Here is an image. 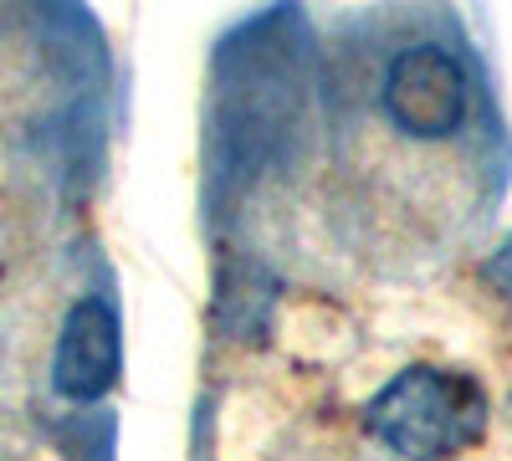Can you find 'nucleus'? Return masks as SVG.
Wrapping results in <instances>:
<instances>
[{"label": "nucleus", "instance_id": "obj_3", "mask_svg": "<svg viewBox=\"0 0 512 461\" xmlns=\"http://www.w3.org/2000/svg\"><path fill=\"white\" fill-rule=\"evenodd\" d=\"M123 369V344H118V313L103 298H82L67 308L57 359H52V385L62 400L93 405L118 385Z\"/></svg>", "mask_w": 512, "mask_h": 461}, {"label": "nucleus", "instance_id": "obj_4", "mask_svg": "<svg viewBox=\"0 0 512 461\" xmlns=\"http://www.w3.org/2000/svg\"><path fill=\"white\" fill-rule=\"evenodd\" d=\"M487 272H492L502 287H512V231H507V241H502V251H497V262H492Z\"/></svg>", "mask_w": 512, "mask_h": 461}, {"label": "nucleus", "instance_id": "obj_1", "mask_svg": "<svg viewBox=\"0 0 512 461\" xmlns=\"http://www.w3.org/2000/svg\"><path fill=\"white\" fill-rule=\"evenodd\" d=\"M364 431L405 461H451L487 431V395L472 374L410 364L364 405Z\"/></svg>", "mask_w": 512, "mask_h": 461}, {"label": "nucleus", "instance_id": "obj_2", "mask_svg": "<svg viewBox=\"0 0 512 461\" xmlns=\"http://www.w3.org/2000/svg\"><path fill=\"white\" fill-rule=\"evenodd\" d=\"M384 113L410 139H451L466 118V72L451 52L420 41L395 52L384 72Z\"/></svg>", "mask_w": 512, "mask_h": 461}]
</instances>
